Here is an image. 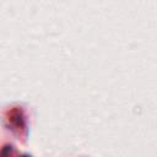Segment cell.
I'll use <instances>...</instances> for the list:
<instances>
[{
  "label": "cell",
  "mask_w": 157,
  "mask_h": 157,
  "mask_svg": "<svg viewBox=\"0 0 157 157\" xmlns=\"http://www.w3.org/2000/svg\"><path fill=\"white\" fill-rule=\"evenodd\" d=\"M22 157H31V156H22Z\"/></svg>",
  "instance_id": "1"
}]
</instances>
